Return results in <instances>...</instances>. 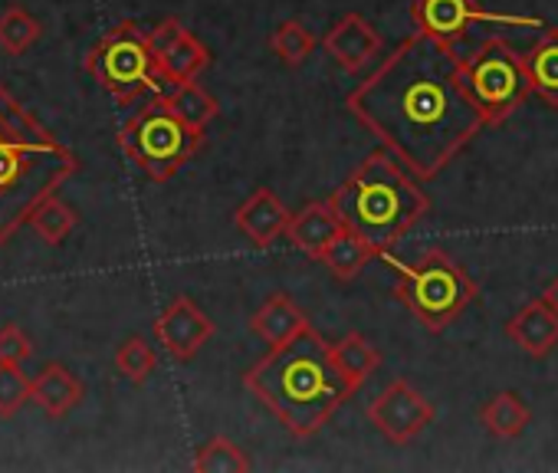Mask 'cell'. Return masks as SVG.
Listing matches in <instances>:
<instances>
[{
    "instance_id": "obj_1",
    "label": "cell",
    "mask_w": 558,
    "mask_h": 473,
    "mask_svg": "<svg viewBox=\"0 0 558 473\" xmlns=\"http://www.w3.org/2000/svg\"><path fill=\"white\" fill-rule=\"evenodd\" d=\"M460 57L414 31L345 99L352 116L421 181L437 178L486 129L463 89Z\"/></svg>"
},
{
    "instance_id": "obj_2",
    "label": "cell",
    "mask_w": 558,
    "mask_h": 473,
    "mask_svg": "<svg viewBox=\"0 0 558 473\" xmlns=\"http://www.w3.org/2000/svg\"><path fill=\"white\" fill-rule=\"evenodd\" d=\"M243 385L300 440L316 437L355 395L332 359V342H326L313 326L293 342L269 349L243 375Z\"/></svg>"
},
{
    "instance_id": "obj_3",
    "label": "cell",
    "mask_w": 558,
    "mask_h": 473,
    "mask_svg": "<svg viewBox=\"0 0 558 473\" xmlns=\"http://www.w3.org/2000/svg\"><path fill=\"white\" fill-rule=\"evenodd\" d=\"M329 201L339 220L378 251H391L430 214V197L421 187V178H414L391 148H375Z\"/></svg>"
},
{
    "instance_id": "obj_4",
    "label": "cell",
    "mask_w": 558,
    "mask_h": 473,
    "mask_svg": "<svg viewBox=\"0 0 558 473\" xmlns=\"http://www.w3.org/2000/svg\"><path fill=\"white\" fill-rule=\"evenodd\" d=\"M378 260L398 277L395 296L427 332H444L470 303L480 300V287L444 251H427L417 264H404L391 251H381Z\"/></svg>"
},
{
    "instance_id": "obj_5",
    "label": "cell",
    "mask_w": 558,
    "mask_h": 473,
    "mask_svg": "<svg viewBox=\"0 0 558 473\" xmlns=\"http://www.w3.org/2000/svg\"><path fill=\"white\" fill-rule=\"evenodd\" d=\"M463 89L480 109L486 125H502L532 96L525 57L502 37H486L466 57H460Z\"/></svg>"
},
{
    "instance_id": "obj_6",
    "label": "cell",
    "mask_w": 558,
    "mask_h": 473,
    "mask_svg": "<svg viewBox=\"0 0 558 473\" xmlns=\"http://www.w3.org/2000/svg\"><path fill=\"white\" fill-rule=\"evenodd\" d=\"M201 138L204 132H194L187 122H181L165 102V96L155 93L125 122L119 145L151 181H168L197 155Z\"/></svg>"
},
{
    "instance_id": "obj_7",
    "label": "cell",
    "mask_w": 558,
    "mask_h": 473,
    "mask_svg": "<svg viewBox=\"0 0 558 473\" xmlns=\"http://www.w3.org/2000/svg\"><path fill=\"white\" fill-rule=\"evenodd\" d=\"M86 66L122 106H129L142 93H161L165 89L155 53L148 47V31H142L132 21L112 27L99 40V47L89 53Z\"/></svg>"
},
{
    "instance_id": "obj_8",
    "label": "cell",
    "mask_w": 558,
    "mask_h": 473,
    "mask_svg": "<svg viewBox=\"0 0 558 473\" xmlns=\"http://www.w3.org/2000/svg\"><path fill=\"white\" fill-rule=\"evenodd\" d=\"M411 21L414 31L424 37H434L447 47H453L473 24H489V27H532L542 31V17H519V14H493L483 11L476 0H414L411 4Z\"/></svg>"
},
{
    "instance_id": "obj_9",
    "label": "cell",
    "mask_w": 558,
    "mask_h": 473,
    "mask_svg": "<svg viewBox=\"0 0 558 473\" xmlns=\"http://www.w3.org/2000/svg\"><path fill=\"white\" fill-rule=\"evenodd\" d=\"M368 421L391 440V444H411L424 427L434 424L437 408L404 378L388 381L365 408Z\"/></svg>"
},
{
    "instance_id": "obj_10",
    "label": "cell",
    "mask_w": 558,
    "mask_h": 473,
    "mask_svg": "<svg viewBox=\"0 0 558 473\" xmlns=\"http://www.w3.org/2000/svg\"><path fill=\"white\" fill-rule=\"evenodd\" d=\"M148 47L155 53L165 86L191 83L210 66V50L174 17H168L148 31Z\"/></svg>"
},
{
    "instance_id": "obj_11",
    "label": "cell",
    "mask_w": 558,
    "mask_h": 473,
    "mask_svg": "<svg viewBox=\"0 0 558 473\" xmlns=\"http://www.w3.org/2000/svg\"><path fill=\"white\" fill-rule=\"evenodd\" d=\"M214 336V319L191 300L174 296L155 319V339L174 362H191Z\"/></svg>"
},
{
    "instance_id": "obj_12",
    "label": "cell",
    "mask_w": 558,
    "mask_h": 473,
    "mask_svg": "<svg viewBox=\"0 0 558 473\" xmlns=\"http://www.w3.org/2000/svg\"><path fill=\"white\" fill-rule=\"evenodd\" d=\"M290 207L279 201L276 191L256 187L236 210H233V227L246 237V241L259 251L272 247L279 237H287L290 227Z\"/></svg>"
},
{
    "instance_id": "obj_13",
    "label": "cell",
    "mask_w": 558,
    "mask_h": 473,
    "mask_svg": "<svg viewBox=\"0 0 558 473\" xmlns=\"http://www.w3.org/2000/svg\"><path fill=\"white\" fill-rule=\"evenodd\" d=\"M323 50L345 73H362L381 53V34L362 14H345L323 37Z\"/></svg>"
},
{
    "instance_id": "obj_14",
    "label": "cell",
    "mask_w": 558,
    "mask_h": 473,
    "mask_svg": "<svg viewBox=\"0 0 558 473\" xmlns=\"http://www.w3.org/2000/svg\"><path fill=\"white\" fill-rule=\"evenodd\" d=\"M506 336L529 355V359H545L558 345V313L538 296L529 306H522L509 323Z\"/></svg>"
},
{
    "instance_id": "obj_15",
    "label": "cell",
    "mask_w": 558,
    "mask_h": 473,
    "mask_svg": "<svg viewBox=\"0 0 558 473\" xmlns=\"http://www.w3.org/2000/svg\"><path fill=\"white\" fill-rule=\"evenodd\" d=\"M310 329V316L287 296V293H272L250 319V332L266 345V349H279L293 342L300 332Z\"/></svg>"
},
{
    "instance_id": "obj_16",
    "label": "cell",
    "mask_w": 558,
    "mask_h": 473,
    "mask_svg": "<svg viewBox=\"0 0 558 473\" xmlns=\"http://www.w3.org/2000/svg\"><path fill=\"white\" fill-rule=\"evenodd\" d=\"M342 230V220L332 207V201H310L303 204L293 217H290V227H287V241L306 254V257H319L323 247L332 241V237Z\"/></svg>"
},
{
    "instance_id": "obj_17",
    "label": "cell",
    "mask_w": 558,
    "mask_h": 473,
    "mask_svg": "<svg viewBox=\"0 0 558 473\" xmlns=\"http://www.w3.org/2000/svg\"><path fill=\"white\" fill-rule=\"evenodd\" d=\"M86 398V385L60 362H47L34 375V404L47 411L50 417H63L73 408H80Z\"/></svg>"
},
{
    "instance_id": "obj_18",
    "label": "cell",
    "mask_w": 558,
    "mask_h": 473,
    "mask_svg": "<svg viewBox=\"0 0 558 473\" xmlns=\"http://www.w3.org/2000/svg\"><path fill=\"white\" fill-rule=\"evenodd\" d=\"M378 254H381V251H378L372 241H365L362 233H355V230H349V227L342 223V230L323 247V254H319L316 260H319L336 280H355Z\"/></svg>"
},
{
    "instance_id": "obj_19",
    "label": "cell",
    "mask_w": 558,
    "mask_h": 473,
    "mask_svg": "<svg viewBox=\"0 0 558 473\" xmlns=\"http://www.w3.org/2000/svg\"><path fill=\"white\" fill-rule=\"evenodd\" d=\"M525 57V70H529V83H532V93L558 109V27H542V37L535 47H529Z\"/></svg>"
},
{
    "instance_id": "obj_20",
    "label": "cell",
    "mask_w": 558,
    "mask_h": 473,
    "mask_svg": "<svg viewBox=\"0 0 558 473\" xmlns=\"http://www.w3.org/2000/svg\"><path fill=\"white\" fill-rule=\"evenodd\" d=\"M480 424L502 440L519 437L529 424H532V411L529 404L515 395V391H496L483 408H480Z\"/></svg>"
},
{
    "instance_id": "obj_21",
    "label": "cell",
    "mask_w": 558,
    "mask_h": 473,
    "mask_svg": "<svg viewBox=\"0 0 558 473\" xmlns=\"http://www.w3.org/2000/svg\"><path fill=\"white\" fill-rule=\"evenodd\" d=\"M165 96V102L171 106V112L181 119V122H187L194 132H207V125L217 119V112H220V102L197 83V80H191V83H178V86H171L168 93H161Z\"/></svg>"
},
{
    "instance_id": "obj_22",
    "label": "cell",
    "mask_w": 558,
    "mask_h": 473,
    "mask_svg": "<svg viewBox=\"0 0 558 473\" xmlns=\"http://www.w3.org/2000/svg\"><path fill=\"white\" fill-rule=\"evenodd\" d=\"M332 359L339 365V372L349 378V385L359 391L381 365V352L359 332H349L345 339L332 342Z\"/></svg>"
},
{
    "instance_id": "obj_23",
    "label": "cell",
    "mask_w": 558,
    "mask_h": 473,
    "mask_svg": "<svg viewBox=\"0 0 558 473\" xmlns=\"http://www.w3.org/2000/svg\"><path fill=\"white\" fill-rule=\"evenodd\" d=\"M316 47H319V40L300 21H283L269 34V50L287 66H303L316 53Z\"/></svg>"
},
{
    "instance_id": "obj_24",
    "label": "cell",
    "mask_w": 558,
    "mask_h": 473,
    "mask_svg": "<svg viewBox=\"0 0 558 473\" xmlns=\"http://www.w3.org/2000/svg\"><path fill=\"white\" fill-rule=\"evenodd\" d=\"M37 40H40V24L27 8L11 4L4 14H0V47H4L11 57H24Z\"/></svg>"
},
{
    "instance_id": "obj_25",
    "label": "cell",
    "mask_w": 558,
    "mask_h": 473,
    "mask_svg": "<svg viewBox=\"0 0 558 473\" xmlns=\"http://www.w3.org/2000/svg\"><path fill=\"white\" fill-rule=\"evenodd\" d=\"M31 223H34L37 237H44L47 244L57 247V244H63L66 237L76 230L80 217H76V210H73L70 204H63V201H57V197H47L44 204L34 207Z\"/></svg>"
},
{
    "instance_id": "obj_26",
    "label": "cell",
    "mask_w": 558,
    "mask_h": 473,
    "mask_svg": "<svg viewBox=\"0 0 558 473\" xmlns=\"http://www.w3.org/2000/svg\"><path fill=\"white\" fill-rule=\"evenodd\" d=\"M250 457L243 453L240 444H233L230 437H214L207 440L197 457H194V470L197 473H243L250 470Z\"/></svg>"
},
{
    "instance_id": "obj_27",
    "label": "cell",
    "mask_w": 558,
    "mask_h": 473,
    "mask_svg": "<svg viewBox=\"0 0 558 473\" xmlns=\"http://www.w3.org/2000/svg\"><path fill=\"white\" fill-rule=\"evenodd\" d=\"M155 365H158V355H155V349H151V342L145 336H129L116 349V372L132 385H145L151 378Z\"/></svg>"
},
{
    "instance_id": "obj_28",
    "label": "cell",
    "mask_w": 558,
    "mask_h": 473,
    "mask_svg": "<svg viewBox=\"0 0 558 473\" xmlns=\"http://www.w3.org/2000/svg\"><path fill=\"white\" fill-rule=\"evenodd\" d=\"M27 401H34V378L24 365L0 362V417H14Z\"/></svg>"
},
{
    "instance_id": "obj_29",
    "label": "cell",
    "mask_w": 558,
    "mask_h": 473,
    "mask_svg": "<svg viewBox=\"0 0 558 473\" xmlns=\"http://www.w3.org/2000/svg\"><path fill=\"white\" fill-rule=\"evenodd\" d=\"M31 355H34V342H31V336L17 323H4V326H0V362L24 365Z\"/></svg>"
},
{
    "instance_id": "obj_30",
    "label": "cell",
    "mask_w": 558,
    "mask_h": 473,
    "mask_svg": "<svg viewBox=\"0 0 558 473\" xmlns=\"http://www.w3.org/2000/svg\"><path fill=\"white\" fill-rule=\"evenodd\" d=\"M542 300H545V303H548V306H551V310L558 313V277H555V280H551V283L545 287V293H542Z\"/></svg>"
}]
</instances>
